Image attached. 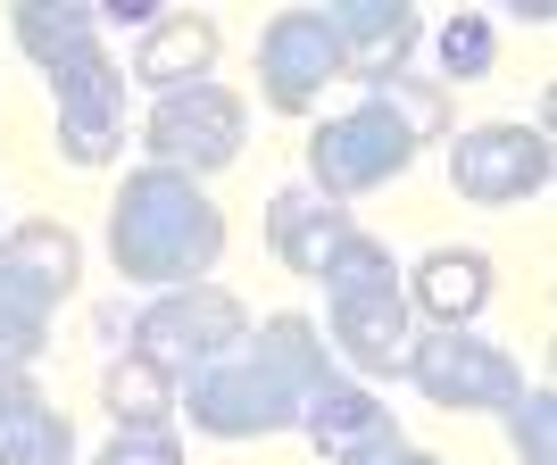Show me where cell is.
<instances>
[{
  "instance_id": "2",
  "label": "cell",
  "mask_w": 557,
  "mask_h": 465,
  "mask_svg": "<svg viewBox=\"0 0 557 465\" xmlns=\"http://www.w3.org/2000/svg\"><path fill=\"white\" fill-rule=\"evenodd\" d=\"M9 34L50 75L67 166H109L125 150V67L100 42V9H84V0H25V9H9Z\"/></svg>"
},
{
  "instance_id": "23",
  "label": "cell",
  "mask_w": 557,
  "mask_h": 465,
  "mask_svg": "<svg viewBox=\"0 0 557 465\" xmlns=\"http://www.w3.org/2000/svg\"><path fill=\"white\" fill-rule=\"evenodd\" d=\"M92 465H184V441H175L166 424H159V432H116Z\"/></svg>"
},
{
  "instance_id": "21",
  "label": "cell",
  "mask_w": 557,
  "mask_h": 465,
  "mask_svg": "<svg viewBox=\"0 0 557 465\" xmlns=\"http://www.w3.org/2000/svg\"><path fill=\"white\" fill-rule=\"evenodd\" d=\"M491 59H499V34H491V17L458 9V17L442 25V75H458V84H483ZM442 75H433V84H442Z\"/></svg>"
},
{
  "instance_id": "11",
  "label": "cell",
  "mask_w": 557,
  "mask_h": 465,
  "mask_svg": "<svg viewBox=\"0 0 557 465\" xmlns=\"http://www.w3.org/2000/svg\"><path fill=\"white\" fill-rule=\"evenodd\" d=\"M358 232L367 225H349L342 200H325V191H308V184H292V191L267 200V250H275L292 275H308V282H325L333 257H342Z\"/></svg>"
},
{
  "instance_id": "5",
  "label": "cell",
  "mask_w": 557,
  "mask_h": 465,
  "mask_svg": "<svg viewBox=\"0 0 557 465\" xmlns=\"http://www.w3.org/2000/svg\"><path fill=\"white\" fill-rule=\"evenodd\" d=\"M408 382L424 391V407H449V416H483V407H516L524 391V366H516L499 341H474V332L424 325L408 332Z\"/></svg>"
},
{
  "instance_id": "16",
  "label": "cell",
  "mask_w": 557,
  "mask_h": 465,
  "mask_svg": "<svg viewBox=\"0 0 557 465\" xmlns=\"http://www.w3.org/2000/svg\"><path fill=\"white\" fill-rule=\"evenodd\" d=\"M0 465H75V424L25 374H0Z\"/></svg>"
},
{
  "instance_id": "9",
  "label": "cell",
  "mask_w": 557,
  "mask_h": 465,
  "mask_svg": "<svg viewBox=\"0 0 557 465\" xmlns=\"http://www.w3.org/2000/svg\"><path fill=\"white\" fill-rule=\"evenodd\" d=\"M342 75H349V59H342V42H333L325 9H283V17H267V34H258V92H267L275 116H308L325 100V84H342Z\"/></svg>"
},
{
  "instance_id": "18",
  "label": "cell",
  "mask_w": 557,
  "mask_h": 465,
  "mask_svg": "<svg viewBox=\"0 0 557 465\" xmlns=\"http://www.w3.org/2000/svg\"><path fill=\"white\" fill-rule=\"evenodd\" d=\"M100 407L116 416V432H159V424L175 416V374H166L159 357L125 349V357L100 374Z\"/></svg>"
},
{
  "instance_id": "19",
  "label": "cell",
  "mask_w": 557,
  "mask_h": 465,
  "mask_svg": "<svg viewBox=\"0 0 557 465\" xmlns=\"http://www.w3.org/2000/svg\"><path fill=\"white\" fill-rule=\"evenodd\" d=\"M367 84V100L383 116H392L399 134L417 141H449V84H433V75H408V67H383V75H358Z\"/></svg>"
},
{
  "instance_id": "12",
  "label": "cell",
  "mask_w": 557,
  "mask_h": 465,
  "mask_svg": "<svg viewBox=\"0 0 557 465\" xmlns=\"http://www.w3.org/2000/svg\"><path fill=\"white\" fill-rule=\"evenodd\" d=\"M216 50H225V34H216V17H200V9H166L150 34H141L134 50V75L125 84H141V92H184V84H209Z\"/></svg>"
},
{
  "instance_id": "4",
  "label": "cell",
  "mask_w": 557,
  "mask_h": 465,
  "mask_svg": "<svg viewBox=\"0 0 557 465\" xmlns=\"http://www.w3.org/2000/svg\"><path fill=\"white\" fill-rule=\"evenodd\" d=\"M250 141V109L225 92V84H184V92H159L150 116H141V150L150 166H175L191 184H209L216 166L242 159Z\"/></svg>"
},
{
  "instance_id": "24",
  "label": "cell",
  "mask_w": 557,
  "mask_h": 465,
  "mask_svg": "<svg viewBox=\"0 0 557 465\" xmlns=\"http://www.w3.org/2000/svg\"><path fill=\"white\" fill-rule=\"evenodd\" d=\"M342 465H442V457H424V449H408V432H392V441L358 449V457H342Z\"/></svg>"
},
{
  "instance_id": "14",
  "label": "cell",
  "mask_w": 557,
  "mask_h": 465,
  "mask_svg": "<svg viewBox=\"0 0 557 465\" xmlns=\"http://www.w3.org/2000/svg\"><path fill=\"white\" fill-rule=\"evenodd\" d=\"M399 291H408V307H424L433 325L466 332V325L491 307V257H483V250H424L417 275L399 282Z\"/></svg>"
},
{
  "instance_id": "6",
  "label": "cell",
  "mask_w": 557,
  "mask_h": 465,
  "mask_svg": "<svg viewBox=\"0 0 557 465\" xmlns=\"http://www.w3.org/2000/svg\"><path fill=\"white\" fill-rule=\"evenodd\" d=\"M408 166H417V141L399 134L374 100L325 116V125L308 134V191H325V200H367V191H383L392 175H408Z\"/></svg>"
},
{
  "instance_id": "8",
  "label": "cell",
  "mask_w": 557,
  "mask_h": 465,
  "mask_svg": "<svg viewBox=\"0 0 557 465\" xmlns=\"http://www.w3.org/2000/svg\"><path fill=\"white\" fill-rule=\"evenodd\" d=\"M449 184H458V200H474V209H524V200L549 191V134H541V125H516V116L466 125V134L449 141Z\"/></svg>"
},
{
  "instance_id": "22",
  "label": "cell",
  "mask_w": 557,
  "mask_h": 465,
  "mask_svg": "<svg viewBox=\"0 0 557 465\" xmlns=\"http://www.w3.org/2000/svg\"><path fill=\"white\" fill-rule=\"evenodd\" d=\"M508 416V441H516V457L524 465H557V399L541 391H516V407H499Z\"/></svg>"
},
{
  "instance_id": "1",
  "label": "cell",
  "mask_w": 557,
  "mask_h": 465,
  "mask_svg": "<svg viewBox=\"0 0 557 465\" xmlns=\"http://www.w3.org/2000/svg\"><path fill=\"white\" fill-rule=\"evenodd\" d=\"M325 382H333L325 332L300 307H283L175 382V416H191V432H209V441H267V432H292L308 391H325Z\"/></svg>"
},
{
  "instance_id": "3",
  "label": "cell",
  "mask_w": 557,
  "mask_h": 465,
  "mask_svg": "<svg viewBox=\"0 0 557 465\" xmlns=\"http://www.w3.org/2000/svg\"><path fill=\"white\" fill-rule=\"evenodd\" d=\"M109 257L141 291L209 282V266L225 257V209L209 200V184L175 166H134L109 200Z\"/></svg>"
},
{
  "instance_id": "7",
  "label": "cell",
  "mask_w": 557,
  "mask_h": 465,
  "mask_svg": "<svg viewBox=\"0 0 557 465\" xmlns=\"http://www.w3.org/2000/svg\"><path fill=\"white\" fill-rule=\"evenodd\" d=\"M242 332H250V307L233 300L225 282H175V291H159V300L134 316V349L159 357L175 382H184L191 366H209L216 349H233Z\"/></svg>"
},
{
  "instance_id": "10",
  "label": "cell",
  "mask_w": 557,
  "mask_h": 465,
  "mask_svg": "<svg viewBox=\"0 0 557 465\" xmlns=\"http://www.w3.org/2000/svg\"><path fill=\"white\" fill-rule=\"evenodd\" d=\"M333 307V349H342L358 374H399L408 366V332H417V307L399 282H349V291H325Z\"/></svg>"
},
{
  "instance_id": "13",
  "label": "cell",
  "mask_w": 557,
  "mask_h": 465,
  "mask_svg": "<svg viewBox=\"0 0 557 465\" xmlns=\"http://www.w3.org/2000/svg\"><path fill=\"white\" fill-rule=\"evenodd\" d=\"M292 432H308V449H317V457L342 465V457H358V449L392 441L399 416L367 391V382H342V374H333L325 391H308V407H300V424H292Z\"/></svg>"
},
{
  "instance_id": "17",
  "label": "cell",
  "mask_w": 557,
  "mask_h": 465,
  "mask_svg": "<svg viewBox=\"0 0 557 465\" xmlns=\"http://www.w3.org/2000/svg\"><path fill=\"white\" fill-rule=\"evenodd\" d=\"M59 300H67V291H50L42 275H25V266L0 257V374H25L34 357H42Z\"/></svg>"
},
{
  "instance_id": "15",
  "label": "cell",
  "mask_w": 557,
  "mask_h": 465,
  "mask_svg": "<svg viewBox=\"0 0 557 465\" xmlns=\"http://www.w3.org/2000/svg\"><path fill=\"white\" fill-rule=\"evenodd\" d=\"M325 25H333V42H342L349 75L399 67L408 42H417V9L408 0H325Z\"/></svg>"
},
{
  "instance_id": "20",
  "label": "cell",
  "mask_w": 557,
  "mask_h": 465,
  "mask_svg": "<svg viewBox=\"0 0 557 465\" xmlns=\"http://www.w3.org/2000/svg\"><path fill=\"white\" fill-rule=\"evenodd\" d=\"M0 257H9V266H25V275H42L50 291H75V275H84V241H75L67 225H50V216L9 225V232H0Z\"/></svg>"
}]
</instances>
